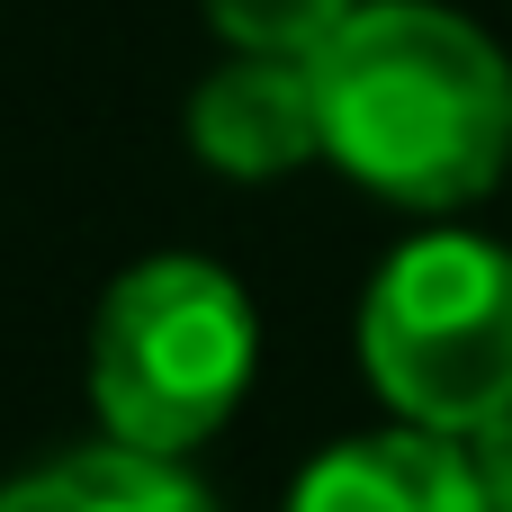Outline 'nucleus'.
Here are the masks:
<instances>
[{
	"mask_svg": "<svg viewBox=\"0 0 512 512\" xmlns=\"http://www.w3.org/2000/svg\"><path fill=\"white\" fill-rule=\"evenodd\" d=\"M468 468H477V486H486V512H512V405L495 423L468 432Z\"/></svg>",
	"mask_w": 512,
	"mask_h": 512,
	"instance_id": "6e6552de",
	"label": "nucleus"
},
{
	"mask_svg": "<svg viewBox=\"0 0 512 512\" xmlns=\"http://www.w3.org/2000/svg\"><path fill=\"white\" fill-rule=\"evenodd\" d=\"M360 0H207L216 36H234V54H315Z\"/></svg>",
	"mask_w": 512,
	"mask_h": 512,
	"instance_id": "0eeeda50",
	"label": "nucleus"
},
{
	"mask_svg": "<svg viewBox=\"0 0 512 512\" xmlns=\"http://www.w3.org/2000/svg\"><path fill=\"white\" fill-rule=\"evenodd\" d=\"M189 153L225 180H288L324 153L306 54H234L189 90Z\"/></svg>",
	"mask_w": 512,
	"mask_h": 512,
	"instance_id": "20e7f679",
	"label": "nucleus"
},
{
	"mask_svg": "<svg viewBox=\"0 0 512 512\" xmlns=\"http://www.w3.org/2000/svg\"><path fill=\"white\" fill-rule=\"evenodd\" d=\"M252 360H261L252 297L234 270L198 252H153L117 270L90 315V405L108 441L153 459H189L198 441H216V423L252 387Z\"/></svg>",
	"mask_w": 512,
	"mask_h": 512,
	"instance_id": "f03ea898",
	"label": "nucleus"
},
{
	"mask_svg": "<svg viewBox=\"0 0 512 512\" xmlns=\"http://www.w3.org/2000/svg\"><path fill=\"white\" fill-rule=\"evenodd\" d=\"M288 512H486V486L468 468V441L396 423V432H360L306 459V477L288 486Z\"/></svg>",
	"mask_w": 512,
	"mask_h": 512,
	"instance_id": "39448f33",
	"label": "nucleus"
},
{
	"mask_svg": "<svg viewBox=\"0 0 512 512\" xmlns=\"http://www.w3.org/2000/svg\"><path fill=\"white\" fill-rule=\"evenodd\" d=\"M0 512H216V504L180 459L108 441V450H72V459H45V468L9 477Z\"/></svg>",
	"mask_w": 512,
	"mask_h": 512,
	"instance_id": "423d86ee",
	"label": "nucleus"
},
{
	"mask_svg": "<svg viewBox=\"0 0 512 512\" xmlns=\"http://www.w3.org/2000/svg\"><path fill=\"white\" fill-rule=\"evenodd\" d=\"M306 72L324 162L396 207L450 216L512 171V54L441 0H360Z\"/></svg>",
	"mask_w": 512,
	"mask_h": 512,
	"instance_id": "f257e3e1",
	"label": "nucleus"
},
{
	"mask_svg": "<svg viewBox=\"0 0 512 512\" xmlns=\"http://www.w3.org/2000/svg\"><path fill=\"white\" fill-rule=\"evenodd\" d=\"M360 360L423 432L468 441L495 423L512 405V252L450 225L396 243L360 297Z\"/></svg>",
	"mask_w": 512,
	"mask_h": 512,
	"instance_id": "7ed1b4c3",
	"label": "nucleus"
}]
</instances>
